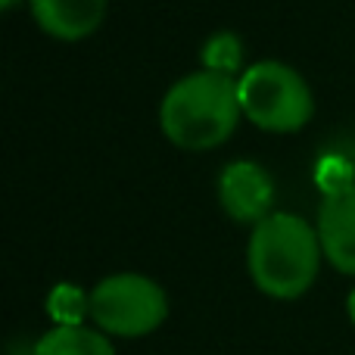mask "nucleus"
<instances>
[{
  "mask_svg": "<svg viewBox=\"0 0 355 355\" xmlns=\"http://www.w3.org/2000/svg\"><path fill=\"white\" fill-rule=\"evenodd\" d=\"M346 312H349V318H352V324H355V287H352L349 300H346Z\"/></svg>",
  "mask_w": 355,
  "mask_h": 355,
  "instance_id": "11",
  "label": "nucleus"
},
{
  "mask_svg": "<svg viewBox=\"0 0 355 355\" xmlns=\"http://www.w3.org/2000/svg\"><path fill=\"white\" fill-rule=\"evenodd\" d=\"M168 318V296L153 277L122 271L91 290V324L110 337L137 340L159 331Z\"/></svg>",
  "mask_w": 355,
  "mask_h": 355,
  "instance_id": "4",
  "label": "nucleus"
},
{
  "mask_svg": "<svg viewBox=\"0 0 355 355\" xmlns=\"http://www.w3.org/2000/svg\"><path fill=\"white\" fill-rule=\"evenodd\" d=\"M321 237L318 227L290 212H271L252 225L246 243V268L250 277L271 300H300L315 284L321 268Z\"/></svg>",
  "mask_w": 355,
  "mask_h": 355,
  "instance_id": "1",
  "label": "nucleus"
},
{
  "mask_svg": "<svg viewBox=\"0 0 355 355\" xmlns=\"http://www.w3.org/2000/svg\"><path fill=\"white\" fill-rule=\"evenodd\" d=\"M243 119L271 135H293L306 128L315 116L312 87L287 62L262 60L246 66L237 78Z\"/></svg>",
  "mask_w": 355,
  "mask_h": 355,
  "instance_id": "3",
  "label": "nucleus"
},
{
  "mask_svg": "<svg viewBox=\"0 0 355 355\" xmlns=\"http://www.w3.org/2000/svg\"><path fill=\"white\" fill-rule=\"evenodd\" d=\"M47 312L53 324H85L91 318V293L72 284H56L47 296Z\"/></svg>",
  "mask_w": 355,
  "mask_h": 355,
  "instance_id": "10",
  "label": "nucleus"
},
{
  "mask_svg": "<svg viewBox=\"0 0 355 355\" xmlns=\"http://www.w3.org/2000/svg\"><path fill=\"white\" fill-rule=\"evenodd\" d=\"M315 227L327 262L340 275L355 277V184H343L324 196Z\"/></svg>",
  "mask_w": 355,
  "mask_h": 355,
  "instance_id": "6",
  "label": "nucleus"
},
{
  "mask_svg": "<svg viewBox=\"0 0 355 355\" xmlns=\"http://www.w3.org/2000/svg\"><path fill=\"white\" fill-rule=\"evenodd\" d=\"M218 202L240 225H259L271 215L275 181L259 162L237 159L218 175Z\"/></svg>",
  "mask_w": 355,
  "mask_h": 355,
  "instance_id": "5",
  "label": "nucleus"
},
{
  "mask_svg": "<svg viewBox=\"0 0 355 355\" xmlns=\"http://www.w3.org/2000/svg\"><path fill=\"white\" fill-rule=\"evenodd\" d=\"M16 3H19V0H0V6H3V10H12Z\"/></svg>",
  "mask_w": 355,
  "mask_h": 355,
  "instance_id": "12",
  "label": "nucleus"
},
{
  "mask_svg": "<svg viewBox=\"0 0 355 355\" xmlns=\"http://www.w3.org/2000/svg\"><path fill=\"white\" fill-rule=\"evenodd\" d=\"M35 355H116V346L100 327L56 324L35 343Z\"/></svg>",
  "mask_w": 355,
  "mask_h": 355,
  "instance_id": "8",
  "label": "nucleus"
},
{
  "mask_svg": "<svg viewBox=\"0 0 355 355\" xmlns=\"http://www.w3.org/2000/svg\"><path fill=\"white\" fill-rule=\"evenodd\" d=\"M44 35L56 41H85L103 25L106 0H28Z\"/></svg>",
  "mask_w": 355,
  "mask_h": 355,
  "instance_id": "7",
  "label": "nucleus"
},
{
  "mask_svg": "<svg viewBox=\"0 0 355 355\" xmlns=\"http://www.w3.org/2000/svg\"><path fill=\"white\" fill-rule=\"evenodd\" d=\"M200 60L206 72L225 75V78H240L246 72L243 66V41L234 31H215L206 37L200 50Z\"/></svg>",
  "mask_w": 355,
  "mask_h": 355,
  "instance_id": "9",
  "label": "nucleus"
},
{
  "mask_svg": "<svg viewBox=\"0 0 355 355\" xmlns=\"http://www.w3.org/2000/svg\"><path fill=\"white\" fill-rule=\"evenodd\" d=\"M243 119L237 78H225L215 72H190L178 78L166 91L159 106V128L187 153L215 150L234 135L237 122Z\"/></svg>",
  "mask_w": 355,
  "mask_h": 355,
  "instance_id": "2",
  "label": "nucleus"
}]
</instances>
